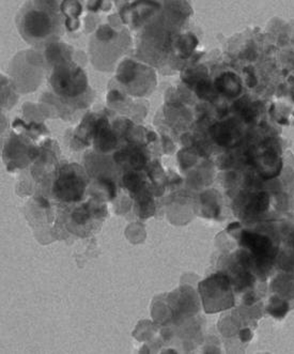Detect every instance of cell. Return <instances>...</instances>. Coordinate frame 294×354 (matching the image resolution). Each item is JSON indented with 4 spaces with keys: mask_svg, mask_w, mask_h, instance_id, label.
Listing matches in <instances>:
<instances>
[{
    "mask_svg": "<svg viewBox=\"0 0 294 354\" xmlns=\"http://www.w3.org/2000/svg\"><path fill=\"white\" fill-rule=\"evenodd\" d=\"M17 23L24 40L35 46L50 44L62 35V17L53 1H28L19 10Z\"/></svg>",
    "mask_w": 294,
    "mask_h": 354,
    "instance_id": "cell-1",
    "label": "cell"
},
{
    "mask_svg": "<svg viewBox=\"0 0 294 354\" xmlns=\"http://www.w3.org/2000/svg\"><path fill=\"white\" fill-rule=\"evenodd\" d=\"M52 86L55 91L64 97H76L85 89L87 80L82 68L71 64L58 66L52 75Z\"/></svg>",
    "mask_w": 294,
    "mask_h": 354,
    "instance_id": "cell-2",
    "label": "cell"
},
{
    "mask_svg": "<svg viewBox=\"0 0 294 354\" xmlns=\"http://www.w3.org/2000/svg\"><path fill=\"white\" fill-rule=\"evenodd\" d=\"M241 245L248 248L259 262L268 261L275 256L273 243L264 234L244 230L241 234Z\"/></svg>",
    "mask_w": 294,
    "mask_h": 354,
    "instance_id": "cell-3",
    "label": "cell"
},
{
    "mask_svg": "<svg viewBox=\"0 0 294 354\" xmlns=\"http://www.w3.org/2000/svg\"><path fill=\"white\" fill-rule=\"evenodd\" d=\"M84 189L85 183L73 171H68L66 175L62 176L56 185L57 196L66 201H80Z\"/></svg>",
    "mask_w": 294,
    "mask_h": 354,
    "instance_id": "cell-4",
    "label": "cell"
},
{
    "mask_svg": "<svg viewBox=\"0 0 294 354\" xmlns=\"http://www.w3.org/2000/svg\"><path fill=\"white\" fill-rule=\"evenodd\" d=\"M270 142V140H268L266 144L262 145L258 161L260 169H261V175L266 179H272V178L276 177L282 168V161L278 158L277 150Z\"/></svg>",
    "mask_w": 294,
    "mask_h": 354,
    "instance_id": "cell-5",
    "label": "cell"
},
{
    "mask_svg": "<svg viewBox=\"0 0 294 354\" xmlns=\"http://www.w3.org/2000/svg\"><path fill=\"white\" fill-rule=\"evenodd\" d=\"M215 87L219 93L228 97H237L240 95L241 89H242L240 78L233 73L221 74L215 81Z\"/></svg>",
    "mask_w": 294,
    "mask_h": 354,
    "instance_id": "cell-6",
    "label": "cell"
},
{
    "mask_svg": "<svg viewBox=\"0 0 294 354\" xmlns=\"http://www.w3.org/2000/svg\"><path fill=\"white\" fill-rule=\"evenodd\" d=\"M235 125H230L229 123L215 125L217 132L214 133L215 140L219 145L226 146L233 140V137L238 136V131L235 130Z\"/></svg>",
    "mask_w": 294,
    "mask_h": 354,
    "instance_id": "cell-7",
    "label": "cell"
},
{
    "mask_svg": "<svg viewBox=\"0 0 294 354\" xmlns=\"http://www.w3.org/2000/svg\"><path fill=\"white\" fill-rule=\"evenodd\" d=\"M268 201H270V198H268V194H257L250 203V210L254 211L255 213L264 212L268 209Z\"/></svg>",
    "mask_w": 294,
    "mask_h": 354,
    "instance_id": "cell-8",
    "label": "cell"
},
{
    "mask_svg": "<svg viewBox=\"0 0 294 354\" xmlns=\"http://www.w3.org/2000/svg\"><path fill=\"white\" fill-rule=\"evenodd\" d=\"M268 312L272 316L276 318H282L285 316L288 310V303L286 301L278 300V299H272L270 306L268 307Z\"/></svg>",
    "mask_w": 294,
    "mask_h": 354,
    "instance_id": "cell-9",
    "label": "cell"
}]
</instances>
